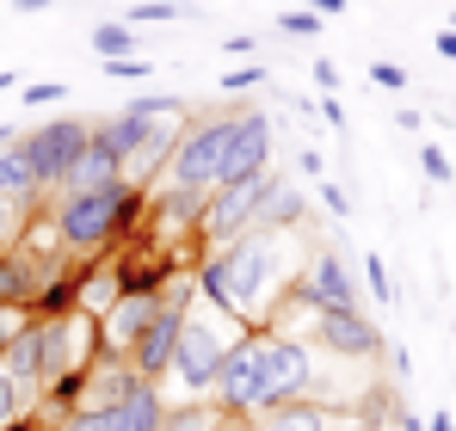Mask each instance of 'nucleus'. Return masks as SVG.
Wrapping results in <instances>:
<instances>
[{"label": "nucleus", "mask_w": 456, "mask_h": 431, "mask_svg": "<svg viewBox=\"0 0 456 431\" xmlns=\"http://www.w3.org/2000/svg\"><path fill=\"white\" fill-rule=\"evenodd\" d=\"M278 272H284V259H278V234H265V228H247L240 240H228V247H210V259H204V272H198V284L210 296V308L216 314H234V321H259V308H265V289L278 284Z\"/></svg>", "instance_id": "nucleus-1"}, {"label": "nucleus", "mask_w": 456, "mask_h": 431, "mask_svg": "<svg viewBox=\"0 0 456 431\" xmlns=\"http://www.w3.org/2000/svg\"><path fill=\"white\" fill-rule=\"evenodd\" d=\"M136 210H142V191H136L130 179L99 185V191H56V198H50V228H56L62 247L93 253V247H111V240L136 222Z\"/></svg>", "instance_id": "nucleus-2"}, {"label": "nucleus", "mask_w": 456, "mask_h": 431, "mask_svg": "<svg viewBox=\"0 0 456 431\" xmlns=\"http://www.w3.org/2000/svg\"><path fill=\"white\" fill-rule=\"evenodd\" d=\"M234 118L240 111H223V118H198L179 130L173 142V160L160 173V185H185V191H216L228 173V142H234Z\"/></svg>", "instance_id": "nucleus-3"}, {"label": "nucleus", "mask_w": 456, "mask_h": 431, "mask_svg": "<svg viewBox=\"0 0 456 431\" xmlns=\"http://www.w3.org/2000/svg\"><path fill=\"white\" fill-rule=\"evenodd\" d=\"M86 142H93V124H86V118H44V124L19 130V148L31 154V173H37L44 198L69 185V173L80 167Z\"/></svg>", "instance_id": "nucleus-4"}, {"label": "nucleus", "mask_w": 456, "mask_h": 431, "mask_svg": "<svg viewBox=\"0 0 456 431\" xmlns=\"http://www.w3.org/2000/svg\"><path fill=\"white\" fill-rule=\"evenodd\" d=\"M240 333H223V327H210L198 308L185 314V327H179V352H173V370L167 376H179V388L185 394H210L216 388V376H223V358L228 346H234Z\"/></svg>", "instance_id": "nucleus-5"}, {"label": "nucleus", "mask_w": 456, "mask_h": 431, "mask_svg": "<svg viewBox=\"0 0 456 431\" xmlns=\"http://www.w3.org/2000/svg\"><path fill=\"white\" fill-rule=\"evenodd\" d=\"M265 191H272V173H253V179H228V185H216V191L204 198V222H198V234H204L210 247L240 240L247 228H259V204H265Z\"/></svg>", "instance_id": "nucleus-6"}, {"label": "nucleus", "mask_w": 456, "mask_h": 431, "mask_svg": "<svg viewBox=\"0 0 456 431\" xmlns=\"http://www.w3.org/2000/svg\"><path fill=\"white\" fill-rule=\"evenodd\" d=\"M314 388V346L290 333H265V376H259V413L265 407H290Z\"/></svg>", "instance_id": "nucleus-7"}, {"label": "nucleus", "mask_w": 456, "mask_h": 431, "mask_svg": "<svg viewBox=\"0 0 456 431\" xmlns=\"http://www.w3.org/2000/svg\"><path fill=\"white\" fill-rule=\"evenodd\" d=\"M259 376H265V327H247L223 358V376H216V401L228 413L253 419L259 413Z\"/></svg>", "instance_id": "nucleus-8"}, {"label": "nucleus", "mask_w": 456, "mask_h": 431, "mask_svg": "<svg viewBox=\"0 0 456 431\" xmlns=\"http://www.w3.org/2000/svg\"><path fill=\"white\" fill-rule=\"evenodd\" d=\"M56 431H167V401L154 382H142L118 407H69Z\"/></svg>", "instance_id": "nucleus-9"}, {"label": "nucleus", "mask_w": 456, "mask_h": 431, "mask_svg": "<svg viewBox=\"0 0 456 431\" xmlns=\"http://www.w3.org/2000/svg\"><path fill=\"white\" fill-rule=\"evenodd\" d=\"M185 314H191L185 284L167 289V296H160V314L149 321V333L130 346V363H136V376H142V382H160V376L173 370V352H179V327H185Z\"/></svg>", "instance_id": "nucleus-10"}, {"label": "nucleus", "mask_w": 456, "mask_h": 431, "mask_svg": "<svg viewBox=\"0 0 456 431\" xmlns=\"http://www.w3.org/2000/svg\"><path fill=\"white\" fill-rule=\"evenodd\" d=\"M314 352H333L346 363H364L382 352V333L364 308H321L314 314Z\"/></svg>", "instance_id": "nucleus-11"}, {"label": "nucleus", "mask_w": 456, "mask_h": 431, "mask_svg": "<svg viewBox=\"0 0 456 431\" xmlns=\"http://www.w3.org/2000/svg\"><path fill=\"white\" fill-rule=\"evenodd\" d=\"M297 302H308L314 314H321V308H358V278H352V265L339 259V247H314V253H308Z\"/></svg>", "instance_id": "nucleus-12"}, {"label": "nucleus", "mask_w": 456, "mask_h": 431, "mask_svg": "<svg viewBox=\"0 0 456 431\" xmlns=\"http://www.w3.org/2000/svg\"><path fill=\"white\" fill-rule=\"evenodd\" d=\"M160 314V289H124L105 314H99V352H124L149 333V321Z\"/></svg>", "instance_id": "nucleus-13"}, {"label": "nucleus", "mask_w": 456, "mask_h": 431, "mask_svg": "<svg viewBox=\"0 0 456 431\" xmlns=\"http://www.w3.org/2000/svg\"><path fill=\"white\" fill-rule=\"evenodd\" d=\"M253 173H272V118L265 111H253V105H240V118H234V142H228V179H253Z\"/></svg>", "instance_id": "nucleus-14"}, {"label": "nucleus", "mask_w": 456, "mask_h": 431, "mask_svg": "<svg viewBox=\"0 0 456 431\" xmlns=\"http://www.w3.org/2000/svg\"><path fill=\"white\" fill-rule=\"evenodd\" d=\"M136 388H142L136 363L124 358V352H99V358L86 363V376H80V407H118Z\"/></svg>", "instance_id": "nucleus-15"}, {"label": "nucleus", "mask_w": 456, "mask_h": 431, "mask_svg": "<svg viewBox=\"0 0 456 431\" xmlns=\"http://www.w3.org/2000/svg\"><path fill=\"white\" fill-rule=\"evenodd\" d=\"M0 370H6V376L25 388V401L37 407V394L50 388V382H44V346H37V321H25V333H19V339L0 352Z\"/></svg>", "instance_id": "nucleus-16"}, {"label": "nucleus", "mask_w": 456, "mask_h": 431, "mask_svg": "<svg viewBox=\"0 0 456 431\" xmlns=\"http://www.w3.org/2000/svg\"><path fill=\"white\" fill-rule=\"evenodd\" d=\"M204 198H210V191L160 185V191H154V222H160V234H191V228L204 222Z\"/></svg>", "instance_id": "nucleus-17"}, {"label": "nucleus", "mask_w": 456, "mask_h": 431, "mask_svg": "<svg viewBox=\"0 0 456 431\" xmlns=\"http://www.w3.org/2000/svg\"><path fill=\"white\" fill-rule=\"evenodd\" d=\"M339 419L321 401H290V407H265L253 413V431H333Z\"/></svg>", "instance_id": "nucleus-18"}, {"label": "nucleus", "mask_w": 456, "mask_h": 431, "mask_svg": "<svg viewBox=\"0 0 456 431\" xmlns=\"http://www.w3.org/2000/svg\"><path fill=\"white\" fill-rule=\"evenodd\" d=\"M0 198L19 204V210H25V204H44V185H37V173H31V154L19 142L0 154Z\"/></svg>", "instance_id": "nucleus-19"}, {"label": "nucleus", "mask_w": 456, "mask_h": 431, "mask_svg": "<svg viewBox=\"0 0 456 431\" xmlns=\"http://www.w3.org/2000/svg\"><path fill=\"white\" fill-rule=\"evenodd\" d=\"M303 222H308V198L297 191V185L272 179V191H265V204H259V228L278 234V228H303Z\"/></svg>", "instance_id": "nucleus-20"}, {"label": "nucleus", "mask_w": 456, "mask_h": 431, "mask_svg": "<svg viewBox=\"0 0 456 431\" xmlns=\"http://www.w3.org/2000/svg\"><path fill=\"white\" fill-rule=\"evenodd\" d=\"M240 413H228L223 401H179L167 407V431H228Z\"/></svg>", "instance_id": "nucleus-21"}, {"label": "nucleus", "mask_w": 456, "mask_h": 431, "mask_svg": "<svg viewBox=\"0 0 456 431\" xmlns=\"http://www.w3.org/2000/svg\"><path fill=\"white\" fill-rule=\"evenodd\" d=\"M93 50H99L105 62H118V56H136V37H130L124 19H105V25H93Z\"/></svg>", "instance_id": "nucleus-22"}, {"label": "nucleus", "mask_w": 456, "mask_h": 431, "mask_svg": "<svg viewBox=\"0 0 456 431\" xmlns=\"http://www.w3.org/2000/svg\"><path fill=\"white\" fill-rule=\"evenodd\" d=\"M25 413H31V401H25V388H19V382H12V376L0 370V431L12 426V419H25Z\"/></svg>", "instance_id": "nucleus-23"}, {"label": "nucleus", "mask_w": 456, "mask_h": 431, "mask_svg": "<svg viewBox=\"0 0 456 431\" xmlns=\"http://www.w3.org/2000/svg\"><path fill=\"white\" fill-rule=\"evenodd\" d=\"M419 173H426V179H432V185H451L456 179V167H451V154H444V148H419Z\"/></svg>", "instance_id": "nucleus-24"}, {"label": "nucleus", "mask_w": 456, "mask_h": 431, "mask_svg": "<svg viewBox=\"0 0 456 431\" xmlns=\"http://www.w3.org/2000/svg\"><path fill=\"white\" fill-rule=\"evenodd\" d=\"M364 284L377 302H395V278H388V265H382V253H364Z\"/></svg>", "instance_id": "nucleus-25"}, {"label": "nucleus", "mask_w": 456, "mask_h": 431, "mask_svg": "<svg viewBox=\"0 0 456 431\" xmlns=\"http://www.w3.org/2000/svg\"><path fill=\"white\" fill-rule=\"evenodd\" d=\"M105 74H111V80H149L154 62L149 56H118V62H105Z\"/></svg>", "instance_id": "nucleus-26"}, {"label": "nucleus", "mask_w": 456, "mask_h": 431, "mask_svg": "<svg viewBox=\"0 0 456 431\" xmlns=\"http://www.w3.org/2000/svg\"><path fill=\"white\" fill-rule=\"evenodd\" d=\"M314 204H327V216H339V222L352 216V198H346V185H339V179H321V198H314Z\"/></svg>", "instance_id": "nucleus-27"}, {"label": "nucleus", "mask_w": 456, "mask_h": 431, "mask_svg": "<svg viewBox=\"0 0 456 431\" xmlns=\"http://www.w3.org/2000/svg\"><path fill=\"white\" fill-rule=\"evenodd\" d=\"M56 99H69L62 80H31V86H25V105H56Z\"/></svg>", "instance_id": "nucleus-28"}, {"label": "nucleus", "mask_w": 456, "mask_h": 431, "mask_svg": "<svg viewBox=\"0 0 456 431\" xmlns=\"http://www.w3.org/2000/svg\"><path fill=\"white\" fill-rule=\"evenodd\" d=\"M25 321H31L25 308H6V302H0V352H6V346H12V339L25 333Z\"/></svg>", "instance_id": "nucleus-29"}, {"label": "nucleus", "mask_w": 456, "mask_h": 431, "mask_svg": "<svg viewBox=\"0 0 456 431\" xmlns=\"http://www.w3.org/2000/svg\"><path fill=\"white\" fill-rule=\"evenodd\" d=\"M265 80V69H234V74H223V93H253Z\"/></svg>", "instance_id": "nucleus-30"}, {"label": "nucleus", "mask_w": 456, "mask_h": 431, "mask_svg": "<svg viewBox=\"0 0 456 431\" xmlns=\"http://www.w3.org/2000/svg\"><path fill=\"white\" fill-rule=\"evenodd\" d=\"M314 25H321L314 12H284L278 19V31H290V37H314Z\"/></svg>", "instance_id": "nucleus-31"}, {"label": "nucleus", "mask_w": 456, "mask_h": 431, "mask_svg": "<svg viewBox=\"0 0 456 431\" xmlns=\"http://www.w3.org/2000/svg\"><path fill=\"white\" fill-rule=\"evenodd\" d=\"M370 80L395 93V86H407V69H395V62H370Z\"/></svg>", "instance_id": "nucleus-32"}, {"label": "nucleus", "mask_w": 456, "mask_h": 431, "mask_svg": "<svg viewBox=\"0 0 456 431\" xmlns=\"http://www.w3.org/2000/svg\"><path fill=\"white\" fill-rule=\"evenodd\" d=\"M314 86H321V93H327V99H333V86H339V69H333V62H327V56H321V62H314Z\"/></svg>", "instance_id": "nucleus-33"}, {"label": "nucleus", "mask_w": 456, "mask_h": 431, "mask_svg": "<svg viewBox=\"0 0 456 431\" xmlns=\"http://www.w3.org/2000/svg\"><path fill=\"white\" fill-rule=\"evenodd\" d=\"M253 50H259V37H247V31H234L223 44V56H253Z\"/></svg>", "instance_id": "nucleus-34"}, {"label": "nucleus", "mask_w": 456, "mask_h": 431, "mask_svg": "<svg viewBox=\"0 0 456 431\" xmlns=\"http://www.w3.org/2000/svg\"><path fill=\"white\" fill-rule=\"evenodd\" d=\"M314 111L327 118V130H346V105H339V99H327V105H314Z\"/></svg>", "instance_id": "nucleus-35"}, {"label": "nucleus", "mask_w": 456, "mask_h": 431, "mask_svg": "<svg viewBox=\"0 0 456 431\" xmlns=\"http://www.w3.org/2000/svg\"><path fill=\"white\" fill-rule=\"evenodd\" d=\"M346 6H352V0H308L314 19H333V12H346Z\"/></svg>", "instance_id": "nucleus-36"}, {"label": "nucleus", "mask_w": 456, "mask_h": 431, "mask_svg": "<svg viewBox=\"0 0 456 431\" xmlns=\"http://www.w3.org/2000/svg\"><path fill=\"white\" fill-rule=\"evenodd\" d=\"M297 167H303V173H314V179H327V173H321V154H314V148H303V154H297Z\"/></svg>", "instance_id": "nucleus-37"}, {"label": "nucleus", "mask_w": 456, "mask_h": 431, "mask_svg": "<svg viewBox=\"0 0 456 431\" xmlns=\"http://www.w3.org/2000/svg\"><path fill=\"white\" fill-rule=\"evenodd\" d=\"M438 56H451V62H456V31H451V25L438 31Z\"/></svg>", "instance_id": "nucleus-38"}, {"label": "nucleus", "mask_w": 456, "mask_h": 431, "mask_svg": "<svg viewBox=\"0 0 456 431\" xmlns=\"http://www.w3.org/2000/svg\"><path fill=\"white\" fill-rule=\"evenodd\" d=\"M12 210H19V204H6V198H0V240L12 234Z\"/></svg>", "instance_id": "nucleus-39"}, {"label": "nucleus", "mask_w": 456, "mask_h": 431, "mask_svg": "<svg viewBox=\"0 0 456 431\" xmlns=\"http://www.w3.org/2000/svg\"><path fill=\"white\" fill-rule=\"evenodd\" d=\"M426 431H456V419H451V413H432V419H426Z\"/></svg>", "instance_id": "nucleus-40"}, {"label": "nucleus", "mask_w": 456, "mask_h": 431, "mask_svg": "<svg viewBox=\"0 0 456 431\" xmlns=\"http://www.w3.org/2000/svg\"><path fill=\"white\" fill-rule=\"evenodd\" d=\"M12 142H19V124H0V154H6Z\"/></svg>", "instance_id": "nucleus-41"}, {"label": "nucleus", "mask_w": 456, "mask_h": 431, "mask_svg": "<svg viewBox=\"0 0 456 431\" xmlns=\"http://www.w3.org/2000/svg\"><path fill=\"white\" fill-rule=\"evenodd\" d=\"M19 12H50V0H12Z\"/></svg>", "instance_id": "nucleus-42"}, {"label": "nucleus", "mask_w": 456, "mask_h": 431, "mask_svg": "<svg viewBox=\"0 0 456 431\" xmlns=\"http://www.w3.org/2000/svg\"><path fill=\"white\" fill-rule=\"evenodd\" d=\"M401 431H426V426H419V419H413V413H401Z\"/></svg>", "instance_id": "nucleus-43"}, {"label": "nucleus", "mask_w": 456, "mask_h": 431, "mask_svg": "<svg viewBox=\"0 0 456 431\" xmlns=\"http://www.w3.org/2000/svg\"><path fill=\"white\" fill-rule=\"evenodd\" d=\"M12 86H19V74H0V93H12Z\"/></svg>", "instance_id": "nucleus-44"}]
</instances>
